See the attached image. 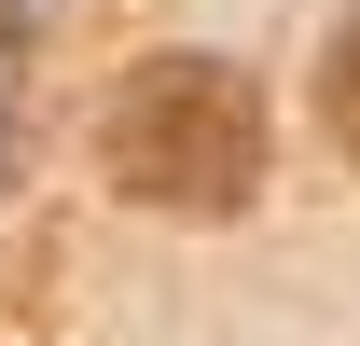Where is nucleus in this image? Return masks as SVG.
Segmentation results:
<instances>
[{"label": "nucleus", "mask_w": 360, "mask_h": 346, "mask_svg": "<svg viewBox=\"0 0 360 346\" xmlns=\"http://www.w3.org/2000/svg\"><path fill=\"white\" fill-rule=\"evenodd\" d=\"M97 153H111V180L139 208H250V180H264V97L236 84L222 56H153V70H125Z\"/></svg>", "instance_id": "nucleus-1"}, {"label": "nucleus", "mask_w": 360, "mask_h": 346, "mask_svg": "<svg viewBox=\"0 0 360 346\" xmlns=\"http://www.w3.org/2000/svg\"><path fill=\"white\" fill-rule=\"evenodd\" d=\"M319 97H333V139H347V153H360V28H347V42H333V84H319Z\"/></svg>", "instance_id": "nucleus-2"}, {"label": "nucleus", "mask_w": 360, "mask_h": 346, "mask_svg": "<svg viewBox=\"0 0 360 346\" xmlns=\"http://www.w3.org/2000/svg\"><path fill=\"white\" fill-rule=\"evenodd\" d=\"M0 28H14V0H0Z\"/></svg>", "instance_id": "nucleus-3"}]
</instances>
